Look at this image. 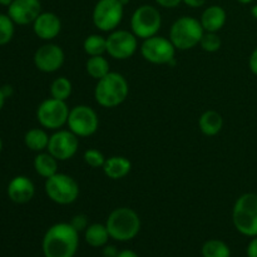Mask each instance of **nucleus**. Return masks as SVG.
<instances>
[{
    "mask_svg": "<svg viewBox=\"0 0 257 257\" xmlns=\"http://www.w3.org/2000/svg\"><path fill=\"white\" fill-rule=\"evenodd\" d=\"M79 246V232L70 223L59 222L48 228L43 237L45 257H74Z\"/></svg>",
    "mask_w": 257,
    "mask_h": 257,
    "instance_id": "nucleus-1",
    "label": "nucleus"
},
{
    "mask_svg": "<svg viewBox=\"0 0 257 257\" xmlns=\"http://www.w3.org/2000/svg\"><path fill=\"white\" fill-rule=\"evenodd\" d=\"M130 94L127 79L120 73L109 72L97 82L94 89L95 102L104 108H114L122 104Z\"/></svg>",
    "mask_w": 257,
    "mask_h": 257,
    "instance_id": "nucleus-2",
    "label": "nucleus"
},
{
    "mask_svg": "<svg viewBox=\"0 0 257 257\" xmlns=\"http://www.w3.org/2000/svg\"><path fill=\"white\" fill-rule=\"evenodd\" d=\"M105 226L110 238L125 242L133 240L140 233L141 218L132 208L118 207L109 213Z\"/></svg>",
    "mask_w": 257,
    "mask_h": 257,
    "instance_id": "nucleus-3",
    "label": "nucleus"
},
{
    "mask_svg": "<svg viewBox=\"0 0 257 257\" xmlns=\"http://www.w3.org/2000/svg\"><path fill=\"white\" fill-rule=\"evenodd\" d=\"M205 30L198 19L192 17H181L170 29V40L178 50H188L200 44Z\"/></svg>",
    "mask_w": 257,
    "mask_h": 257,
    "instance_id": "nucleus-4",
    "label": "nucleus"
},
{
    "mask_svg": "<svg viewBox=\"0 0 257 257\" xmlns=\"http://www.w3.org/2000/svg\"><path fill=\"white\" fill-rule=\"evenodd\" d=\"M232 221L236 230L248 237L257 236V195L245 193L233 205Z\"/></svg>",
    "mask_w": 257,
    "mask_h": 257,
    "instance_id": "nucleus-5",
    "label": "nucleus"
},
{
    "mask_svg": "<svg viewBox=\"0 0 257 257\" xmlns=\"http://www.w3.org/2000/svg\"><path fill=\"white\" fill-rule=\"evenodd\" d=\"M45 193L50 201L58 205H70L79 196V185L77 181L65 173H55L45 181Z\"/></svg>",
    "mask_w": 257,
    "mask_h": 257,
    "instance_id": "nucleus-6",
    "label": "nucleus"
},
{
    "mask_svg": "<svg viewBox=\"0 0 257 257\" xmlns=\"http://www.w3.org/2000/svg\"><path fill=\"white\" fill-rule=\"evenodd\" d=\"M162 27V17L157 8L152 5H141L133 12L131 18L132 33L140 39L155 37Z\"/></svg>",
    "mask_w": 257,
    "mask_h": 257,
    "instance_id": "nucleus-7",
    "label": "nucleus"
},
{
    "mask_svg": "<svg viewBox=\"0 0 257 257\" xmlns=\"http://www.w3.org/2000/svg\"><path fill=\"white\" fill-rule=\"evenodd\" d=\"M124 5L119 0H98L93 9V24L100 32H113L122 23Z\"/></svg>",
    "mask_w": 257,
    "mask_h": 257,
    "instance_id": "nucleus-8",
    "label": "nucleus"
},
{
    "mask_svg": "<svg viewBox=\"0 0 257 257\" xmlns=\"http://www.w3.org/2000/svg\"><path fill=\"white\" fill-rule=\"evenodd\" d=\"M69 108L67 102L48 98L43 100L37 109V119L45 130L58 131L67 124L69 117Z\"/></svg>",
    "mask_w": 257,
    "mask_h": 257,
    "instance_id": "nucleus-9",
    "label": "nucleus"
},
{
    "mask_svg": "<svg viewBox=\"0 0 257 257\" xmlns=\"http://www.w3.org/2000/svg\"><path fill=\"white\" fill-rule=\"evenodd\" d=\"M176 48L168 38L155 35L147 38L141 44V54L152 64H170L175 63Z\"/></svg>",
    "mask_w": 257,
    "mask_h": 257,
    "instance_id": "nucleus-10",
    "label": "nucleus"
},
{
    "mask_svg": "<svg viewBox=\"0 0 257 257\" xmlns=\"http://www.w3.org/2000/svg\"><path fill=\"white\" fill-rule=\"evenodd\" d=\"M68 130L72 131L78 137H89L97 132L99 127V118L92 107L79 104L69 110Z\"/></svg>",
    "mask_w": 257,
    "mask_h": 257,
    "instance_id": "nucleus-11",
    "label": "nucleus"
},
{
    "mask_svg": "<svg viewBox=\"0 0 257 257\" xmlns=\"http://www.w3.org/2000/svg\"><path fill=\"white\" fill-rule=\"evenodd\" d=\"M138 49V38L128 30H113L107 37V53L117 60L130 59Z\"/></svg>",
    "mask_w": 257,
    "mask_h": 257,
    "instance_id": "nucleus-12",
    "label": "nucleus"
},
{
    "mask_svg": "<svg viewBox=\"0 0 257 257\" xmlns=\"http://www.w3.org/2000/svg\"><path fill=\"white\" fill-rule=\"evenodd\" d=\"M79 148V137L69 130H58L49 138L47 151L59 162L75 156Z\"/></svg>",
    "mask_w": 257,
    "mask_h": 257,
    "instance_id": "nucleus-13",
    "label": "nucleus"
},
{
    "mask_svg": "<svg viewBox=\"0 0 257 257\" xmlns=\"http://www.w3.org/2000/svg\"><path fill=\"white\" fill-rule=\"evenodd\" d=\"M65 54L62 48L53 43L42 45L34 54V64L40 72L54 73L64 64Z\"/></svg>",
    "mask_w": 257,
    "mask_h": 257,
    "instance_id": "nucleus-14",
    "label": "nucleus"
},
{
    "mask_svg": "<svg viewBox=\"0 0 257 257\" xmlns=\"http://www.w3.org/2000/svg\"><path fill=\"white\" fill-rule=\"evenodd\" d=\"M42 13V4L39 0H14L8 7V15L15 24L28 25Z\"/></svg>",
    "mask_w": 257,
    "mask_h": 257,
    "instance_id": "nucleus-15",
    "label": "nucleus"
},
{
    "mask_svg": "<svg viewBox=\"0 0 257 257\" xmlns=\"http://www.w3.org/2000/svg\"><path fill=\"white\" fill-rule=\"evenodd\" d=\"M35 35L43 40H53L62 30V22L57 14L52 12L40 13L33 23Z\"/></svg>",
    "mask_w": 257,
    "mask_h": 257,
    "instance_id": "nucleus-16",
    "label": "nucleus"
},
{
    "mask_svg": "<svg viewBox=\"0 0 257 257\" xmlns=\"http://www.w3.org/2000/svg\"><path fill=\"white\" fill-rule=\"evenodd\" d=\"M35 193V186L27 176H17L8 186V196L15 203H28Z\"/></svg>",
    "mask_w": 257,
    "mask_h": 257,
    "instance_id": "nucleus-17",
    "label": "nucleus"
},
{
    "mask_svg": "<svg viewBox=\"0 0 257 257\" xmlns=\"http://www.w3.org/2000/svg\"><path fill=\"white\" fill-rule=\"evenodd\" d=\"M227 14L226 10L220 5H211L203 10L200 18L202 28L207 33H217L225 27Z\"/></svg>",
    "mask_w": 257,
    "mask_h": 257,
    "instance_id": "nucleus-18",
    "label": "nucleus"
},
{
    "mask_svg": "<svg viewBox=\"0 0 257 257\" xmlns=\"http://www.w3.org/2000/svg\"><path fill=\"white\" fill-rule=\"evenodd\" d=\"M103 172L110 180H122L132 170V163L123 156H113L105 160L103 166Z\"/></svg>",
    "mask_w": 257,
    "mask_h": 257,
    "instance_id": "nucleus-19",
    "label": "nucleus"
},
{
    "mask_svg": "<svg viewBox=\"0 0 257 257\" xmlns=\"http://www.w3.org/2000/svg\"><path fill=\"white\" fill-rule=\"evenodd\" d=\"M198 127L205 136L213 137L218 135L223 127V118L216 110H206L198 119Z\"/></svg>",
    "mask_w": 257,
    "mask_h": 257,
    "instance_id": "nucleus-20",
    "label": "nucleus"
},
{
    "mask_svg": "<svg viewBox=\"0 0 257 257\" xmlns=\"http://www.w3.org/2000/svg\"><path fill=\"white\" fill-rule=\"evenodd\" d=\"M85 242L92 247H104L110 238L107 226L102 223H92L84 231Z\"/></svg>",
    "mask_w": 257,
    "mask_h": 257,
    "instance_id": "nucleus-21",
    "label": "nucleus"
},
{
    "mask_svg": "<svg viewBox=\"0 0 257 257\" xmlns=\"http://www.w3.org/2000/svg\"><path fill=\"white\" fill-rule=\"evenodd\" d=\"M58 162L59 161L53 157L49 152H39L34 158V168L38 175L49 178L58 173Z\"/></svg>",
    "mask_w": 257,
    "mask_h": 257,
    "instance_id": "nucleus-22",
    "label": "nucleus"
},
{
    "mask_svg": "<svg viewBox=\"0 0 257 257\" xmlns=\"http://www.w3.org/2000/svg\"><path fill=\"white\" fill-rule=\"evenodd\" d=\"M49 136L42 128H33V130L28 131L25 133L24 142L25 146L29 148L30 151L34 152H43L48 148V143H49Z\"/></svg>",
    "mask_w": 257,
    "mask_h": 257,
    "instance_id": "nucleus-23",
    "label": "nucleus"
},
{
    "mask_svg": "<svg viewBox=\"0 0 257 257\" xmlns=\"http://www.w3.org/2000/svg\"><path fill=\"white\" fill-rule=\"evenodd\" d=\"M85 70L90 77L99 80L110 72V65L103 55H95V57L88 58L85 63Z\"/></svg>",
    "mask_w": 257,
    "mask_h": 257,
    "instance_id": "nucleus-24",
    "label": "nucleus"
},
{
    "mask_svg": "<svg viewBox=\"0 0 257 257\" xmlns=\"http://www.w3.org/2000/svg\"><path fill=\"white\" fill-rule=\"evenodd\" d=\"M83 49L89 57L103 55L107 53V38L99 34H90L83 42Z\"/></svg>",
    "mask_w": 257,
    "mask_h": 257,
    "instance_id": "nucleus-25",
    "label": "nucleus"
},
{
    "mask_svg": "<svg viewBox=\"0 0 257 257\" xmlns=\"http://www.w3.org/2000/svg\"><path fill=\"white\" fill-rule=\"evenodd\" d=\"M202 256L203 257H231V250L221 240H208L202 246Z\"/></svg>",
    "mask_w": 257,
    "mask_h": 257,
    "instance_id": "nucleus-26",
    "label": "nucleus"
},
{
    "mask_svg": "<svg viewBox=\"0 0 257 257\" xmlns=\"http://www.w3.org/2000/svg\"><path fill=\"white\" fill-rule=\"evenodd\" d=\"M72 90V82L65 77L57 78V79L53 80L52 85H50V95H52V98L64 100V102H67L68 98L70 97Z\"/></svg>",
    "mask_w": 257,
    "mask_h": 257,
    "instance_id": "nucleus-27",
    "label": "nucleus"
},
{
    "mask_svg": "<svg viewBox=\"0 0 257 257\" xmlns=\"http://www.w3.org/2000/svg\"><path fill=\"white\" fill-rule=\"evenodd\" d=\"M14 24L9 15L0 14V45H5L14 37Z\"/></svg>",
    "mask_w": 257,
    "mask_h": 257,
    "instance_id": "nucleus-28",
    "label": "nucleus"
},
{
    "mask_svg": "<svg viewBox=\"0 0 257 257\" xmlns=\"http://www.w3.org/2000/svg\"><path fill=\"white\" fill-rule=\"evenodd\" d=\"M221 44H222V42H221L217 33L205 32V34H203L202 39H201L200 42L201 48L207 53H215L217 52V50H220Z\"/></svg>",
    "mask_w": 257,
    "mask_h": 257,
    "instance_id": "nucleus-29",
    "label": "nucleus"
},
{
    "mask_svg": "<svg viewBox=\"0 0 257 257\" xmlns=\"http://www.w3.org/2000/svg\"><path fill=\"white\" fill-rule=\"evenodd\" d=\"M83 160L87 163L89 167L92 168H103L104 162L107 158L104 157L102 152L99 150H95V148H89L84 152L83 155Z\"/></svg>",
    "mask_w": 257,
    "mask_h": 257,
    "instance_id": "nucleus-30",
    "label": "nucleus"
},
{
    "mask_svg": "<svg viewBox=\"0 0 257 257\" xmlns=\"http://www.w3.org/2000/svg\"><path fill=\"white\" fill-rule=\"evenodd\" d=\"M69 223L78 231V232H80V231H85L88 226H89V223H88V217L85 215H83V213L75 215Z\"/></svg>",
    "mask_w": 257,
    "mask_h": 257,
    "instance_id": "nucleus-31",
    "label": "nucleus"
},
{
    "mask_svg": "<svg viewBox=\"0 0 257 257\" xmlns=\"http://www.w3.org/2000/svg\"><path fill=\"white\" fill-rule=\"evenodd\" d=\"M160 7L166 8V9H172V8L178 7L182 3V0H155Z\"/></svg>",
    "mask_w": 257,
    "mask_h": 257,
    "instance_id": "nucleus-32",
    "label": "nucleus"
},
{
    "mask_svg": "<svg viewBox=\"0 0 257 257\" xmlns=\"http://www.w3.org/2000/svg\"><path fill=\"white\" fill-rule=\"evenodd\" d=\"M248 67H250L251 72L257 75V48L251 53L250 60H248Z\"/></svg>",
    "mask_w": 257,
    "mask_h": 257,
    "instance_id": "nucleus-33",
    "label": "nucleus"
},
{
    "mask_svg": "<svg viewBox=\"0 0 257 257\" xmlns=\"http://www.w3.org/2000/svg\"><path fill=\"white\" fill-rule=\"evenodd\" d=\"M247 257H257V236L251 240L247 246Z\"/></svg>",
    "mask_w": 257,
    "mask_h": 257,
    "instance_id": "nucleus-34",
    "label": "nucleus"
},
{
    "mask_svg": "<svg viewBox=\"0 0 257 257\" xmlns=\"http://www.w3.org/2000/svg\"><path fill=\"white\" fill-rule=\"evenodd\" d=\"M118 252H119V251H117V248H115L114 246L110 245H105L104 250H103V255H104V257H117Z\"/></svg>",
    "mask_w": 257,
    "mask_h": 257,
    "instance_id": "nucleus-35",
    "label": "nucleus"
},
{
    "mask_svg": "<svg viewBox=\"0 0 257 257\" xmlns=\"http://www.w3.org/2000/svg\"><path fill=\"white\" fill-rule=\"evenodd\" d=\"M182 2L185 3L187 7L196 9V8L203 7V5L206 4V2H207V0H182Z\"/></svg>",
    "mask_w": 257,
    "mask_h": 257,
    "instance_id": "nucleus-36",
    "label": "nucleus"
},
{
    "mask_svg": "<svg viewBox=\"0 0 257 257\" xmlns=\"http://www.w3.org/2000/svg\"><path fill=\"white\" fill-rule=\"evenodd\" d=\"M117 257H140V256H138L137 253L132 250H122L118 252Z\"/></svg>",
    "mask_w": 257,
    "mask_h": 257,
    "instance_id": "nucleus-37",
    "label": "nucleus"
},
{
    "mask_svg": "<svg viewBox=\"0 0 257 257\" xmlns=\"http://www.w3.org/2000/svg\"><path fill=\"white\" fill-rule=\"evenodd\" d=\"M5 98H7V97H5L4 92H3V89H2V88H0V109H2L3 105H4Z\"/></svg>",
    "mask_w": 257,
    "mask_h": 257,
    "instance_id": "nucleus-38",
    "label": "nucleus"
},
{
    "mask_svg": "<svg viewBox=\"0 0 257 257\" xmlns=\"http://www.w3.org/2000/svg\"><path fill=\"white\" fill-rule=\"evenodd\" d=\"M3 89V92H4V94H5V97H8V95H10L12 94V87H3L2 88Z\"/></svg>",
    "mask_w": 257,
    "mask_h": 257,
    "instance_id": "nucleus-39",
    "label": "nucleus"
},
{
    "mask_svg": "<svg viewBox=\"0 0 257 257\" xmlns=\"http://www.w3.org/2000/svg\"><path fill=\"white\" fill-rule=\"evenodd\" d=\"M14 0H0V5H4V7H9Z\"/></svg>",
    "mask_w": 257,
    "mask_h": 257,
    "instance_id": "nucleus-40",
    "label": "nucleus"
},
{
    "mask_svg": "<svg viewBox=\"0 0 257 257\" xmlns=\"http://www.w3.org/2000/svg\"><path fill=\"white\" fill-rule=\"evenodd\" d=\"M251 14H252V17L255 18V19H257V4L251 8Z\"/></svg>",
    "mask_w": 257,
    "mask_h": 257,
    "instance_id": "nucleus-41",
    "label": "nucleus"
},
{
    "mask_svg": "<svg viewBox=\"0 0 257 257\" xmlns=\"http://www.w3.org/2000/svg\"><path fill=\"white\" fill-rule=\"evenodd\" d=\"M236 2H238V3H240V4L247 5V4H250V3H252L253 0H236Z\"/></svg>",
    "mask_w": 257,
    "mask_h": 257,
    "instance_id": "nucleus-42",
    "label": "nucleus"
},
{
    "mask_svg": "<svg viewBox=\"0 0 257 257\" xmlns=\"http://www.w3.org/2000/svg\"><path fill=\"white\" fill-rule=\"evenodd\" d=\"M119 2H120V3H122V5H124V7H125V5H127V4H128V3H130V2H131V0H119Z\"/></svg>",
    "mask_w": 257,
    "mask_h": 257,
    "instance_id": "nucleus-43",
    "label": "nucleus"
},
{
    "mask_svg": "<svg viewBox=\"0 0 257 257\" xmlns=\"http://www.w3.org/2000/svg\"><path fill=\"white\" fill-rule=\"evenodd\" d=\"M2 148H3V142H2V138H0V152H2Z\"/></svg>",
    "mask_w": 257,
    "mask_h": 257,
    "instance_id": "nucleus-44",
    "label": "nucleus"
}]
</instances>
